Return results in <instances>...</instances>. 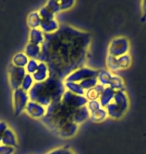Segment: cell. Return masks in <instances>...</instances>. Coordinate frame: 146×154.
I'll return each mask as SVG.
<instances>
[{
  "label": "cell",
  "mask_w": 146,
  "mask_h": 154,
  "mask_svg": "<svg viewBox=\"0 0 146 154\" xmlns=\"http://www.w3.org/2000/svg\"><path fill=\"white\" fill-rule=\"evenodd\" d=\"M91 40L88 31L62 24L57 32L45 35L39 61L48 65L50 76L63 80L74 70L85 66Z\"/></svg>",
  "instance_id": "6da1fadb"
},
{
  "label": "cell",
  "mask_w": 146,
  "mask_h": 154,
  "mask_svg": "<svg viewBox=\"0 0 146 154\" xmlns=\"http://www.w3.org/2000/svg\"><path fill=\"white\" fill-rule=\"evenodd\" d=\"M75 110L60 99L47 107L46 115L41 121L56 136L63 139L72 138L79 129V125L73 121Z\"/></svg>",
  "instance_id": "7a4b0ae2"
},
{
  "label": "cell",
  "mask_w": 146,
  "mask_h": 154,
  "mask_svg": "<svg viewBox=\"0 0 146 154\" xmlns=\"http://www.w3.org/2000/svg\"><path fill=\"white\" fill-rule=\"evenodd\" d=\"M65 92L64 82L50 76L41 83H35L28 92L31 101L37 102L47 108L52 103L60 100Z\"/></svg>",
  "instance_id": "3957f363"
},
{
  "label": "cell",
  "mask_w": 146,
  "mask_h": 154,
  "mask_svg": "<svg viewBox=\"0 0 146 154\" xmlns=\"http://www.w3.org/2000/svg\"><path fill=\"white\" fill-rule=\"evenodd\" d=\"M130 106L129 96L125 90H118L115 92L112 101L106 107L108 117L111 119H121L127 113Z\"/></svg>",
  "instance_id": "277c9868"
},
{
  "label": "cell",
  "mask_w": 146,
  "mask_h": 154,
  "mask_svg": "<svg viewBox=\"0 0 146 154\" xmlns=\"http://www.w3.org/2000/svg\"><path fill=\"white\" fill-rule=\"evenodd\" d=\"M98 84L102 85L105 88H110L113 90H125V82L124 79L120 75L116 73L110 72L107 69H101L99 70L98 76Z\"/></svg>",
  "instance_id": "5b68a950"
},
{
  "label": "cell",
  "mask_w": 146,
  "mask_h": 154,
  "mask_svg": "<svg viewBox=\"0 0 146 154\" xmlns=\"http://www.w3.org/2000/svg\"><path fill=\"white\" fill-rule=\"evenodd\" d=\"M130 50V41L125 36H116L110 40L107 47V56L120 57L128 54Z\"/></svg>",
  "instance_id": "8992f818"
},
{
  "label": "cell",
  "mask_w": 146,
  "mask_h": 154,
  "mask_svg": "<svg viewBox=\"0 0 146 154\" xmlns=\"http://www.w3.org/2000/svg\"><path fill=\"white\" fill-rule=\"evenodd\" d=\"M107 70L112 73H117L123 70H127L132 65V57L129 53L120 57H111L106 56L105 59Z\"/></svg>",
  "instance_id": "52a82bcc"
},
{
  "label": "cell",
  "mask_w": 146,
  "mask_h": 154,
  "mask_svg": "<svg viewBox=\"0 0 146 154\" xmlns=\"http://www.w3.org/2000/svg\"><path fill=\"white\" fill-rule=\"evenodd\" d=\"M99 70L91 68L88 66H83L80 68L74 70L73 72H71L70 74H68L65 78L63 79L64 82H75V83H80L81 81H84L86 79L89 78H94V77L98 76Z\"/></svg>",
  "instance_id": "ba28073f"
},
{
  "label": "cell",
  "mask_w": 146,
  "mask_h": 154,
  "mask_svg": "<svg viewBox=\"0 0 146 154\" xmlns=\"http://www.w3.org/2000/svg\"><path fill=\"white\" fill-rule=\"evenodd\" d=\"M30 101L28 92L17 88L12 91V107H13L14 115H19L25 110L26 105Z\"/></svg>",
  "instance_id": "9c48e42d"
},
{
  "label": "cell",
  "mask_w": 146,
  "mask_h": 154,
  "mask_svg": "<svg viewBox=\"0 0 146 154\" xmlns=\"http://www.w3.org/2000/svg\"><path fill=\"white\" fill-rule=\"evenodd\" d=\"M89 112V119L93 122H102L108 118L106 108L101 105L99 100L88 101L86 105Z\"/></svg>",
  "instance_id": "30bf717a"
},
{
  "label": "cell",
  "mask_w": 146,
  "mask_h": 154,
  "mask_svg": "<svg viewBox=\"0 0 146 154\" xmlns=\"http://www.w3.org/2000/svg\"><path fill=\"white\" fill-rule=\"evenodd\" d=\"M26 75L25 69L15 67L13 65H9L8 67V83L12 90H15L17 88H20L21 82Z\"/></svg>",
  "instance_id": "8fae6325"
},
{
  "label": "cell",
  "mask_w": 146,
  "mask_h": 154,
  "mask_svg": "<svg viewBox=\"0 0 146 154\" xmlns=\"http://www.w3.org/2000/svg\"><path fill=\"white\" fill-rule=\"evenodd\" d=\"M61 100L63 101L64 103L68 104L69 106L73 107V108H75V109L84 107L87 105V103H88V100L86 99L85 96H80V95L73 94L67 90H65L63 95H62Z\"/></svg>",
  "instance_id": "7c38bea8"
},
{
  "label": "cell",
  "mask_w": 146,
  "mask_h": 154,
  "mask_svg": "<svg viewBox=\"0 0 146 154\" xmlns=\"http://www.w3.org/2000/svg\"><path fill=\"white\" fill-rule=\"evenodd\" d=\"M26 115H28L30 118L35 119V120H42L44 118L47 112V108L45 106L41 105V104L34 102V101H29L28 104L25 107L24 110Z\"/></svg>",
  "instance_id": "4fadbf2b"
},
{
  "label": "cell",
  "mask_w": 146,
  "mask_h": 154,
  "mask_svg": "<svg viewBox=\"0 0 146 154\" xmlns=\"http://www.w3.org/2000/svg\"><path fill=\"white\" fill-rule=\"evenodd\" d=\"M46 3L50 6V8L53 10L55 14L62 11L69 10V9L73 8L74 5H75V1H73V0H62V1L51 0V1H47Z\"/></svg>",
  "instance_id": "5bb4252c"
},
{
  "label": "cell",
  "mask_w": 146,
  "mask_h": 154,
  "mask_svg": "<svg viewBox=\"0 0 146 154\" xmlns=\"http://www.w3.org/2000/svg\"><path fill=\"white\" fill-rule=\"evenodd\" d=\"M60 24H59L58 20L56 18H52V19H46L41 20L39 29L44 33L45 35H50L53 33L57 32L59 28H60Z\"/></svg>",
  "instance_id": "9a60e30c"
},
{
  "label": "cell",
  "mask_w": 146,
  "mask_h": 154,
  "mask_svg": "<svg viewBox=\"0 0 146 154\" xmlns=\"http://www.w3.org/2000/svg\"><path fill=\"white\" fill-rule=\"evenodd\" d=\"M33 80L35 83H41L45 80H47L50 77V70L48 65L43 61H39V65L36 72L32 75Z\"/></svg>",
  "instance_id": "2e32d148"
},
{
  "label": "cell",
  "mask_w": 146,
  "mask_h": 154,
  "mask_svg": "<svg viewBox=\"0 0 146 154\" xmlns=\"http://www.w3.org/2000/svg\"><path fill=\"white\" fill-rule=\"evenodd\" d=\"M1 144H3V145L10 146V147H14V148H16L17 147V145H18L17 136H16V133H15L12 128L8 127L7 129H6L5 133L2 137Z\"/></svg>",
  "instance_id": "e0dca14e"
},
{
  "label": "cell",
  "mask_w": 146,
  "mask_h": 154,
  "mask_svg": "<svg viewBox=\"0 0 146 154\" xmlns=\"http://www.w3.org/2000/svg\"><path fill=\"white\" fill-rule=\"evenodd\" d=\"M41 52H42L41 46L32 44V43H29V42H27V44L25 45V47H24V53L28 56L29 59L39 60L40 56H41Z\"/></svg>",
  "instance_id": "ac0fdd59"
},
{
  "label": "cell",
  "mask_w": 146,
  "mask_h": 154,
  "mask_svg": "<svg viewBox=\"0 0 146 154\" xmlns=\"http://www.w3.org/2000/svg\"><path fill=\"white\" fill-rule=\"evenodd\" d=\"M45 40V34L39 28L38 29H30L28 34V42L32 44L42 46Z\"/></svg>",
  "instance_id": "d6986e66"
},
{
  "label": "cell",
  "mask_w": 146,
  "mask_h": 154,
  "mask_svg": "<svg viewBox=\"0 0 146 154\" xmlns=\"http://www.w3.org/2000/svg\"><path fill=\"white\" fill-rule=\"evenodd\" d=\"M29 58L28 56L24 53V51H20L15 53L11 58V65L15 67H19V68H24L25 69L26 64L28 63Z\"/></svg>",
  "instance_id": "ffe728a7"
},
{
  "label": "cell",
  "mask_w": 146,
  "mask_h": 154,
  "mask_svg": "<svg viewBox=\"0 0 146 154\" xmlns=\"http://www.w3.org/2000/svg\"><path fill=\"white\" fill-rule=\"evenodd\" d=\"M88 119H89V112L86 106L76 109L73 114V121L77 125L82 124V123H84Z\"/></svg>",
  "instance_id": "44dd1931"
},
{
  "label": "cell",
  "mask_w": 146,
  "mask_h": 154,
  "mask_svg": "<svg viewBox=\"0 0 146 154\" xmlns=\"http://www.w3.org/2000/svg\"><path fill=\"white\" fill-rule=\"evenodd\" d=\"M26 22L30 29H38L40 27V23H41V17H40V15L38 13V10L31 11L27 15Z\"/></svg>",
  "instance_id": "7402d4cb"
},
{
  "label": "cell",
  "mask_w": 146,
  "mask_h": 154,
  "mask_svg": "<svg viewBox=\"0 0 146 154\" xmlns=\"http://www.w3.org/2000/svg\"><path fill=\"white\" fill-rule=\"evenodd\" d=\"M115 92H116L115 90L110 89V88L103 89L100 97H99V102H100V104L104 107V108H106V107L109 105V103L112 101L114 95H115Z\"/></svg>",
  "instance_id": "603a6c76"
},
{
  "label": "cell",
  "mask_w": 146,
  "mask_h": 154,
  "mask_svg": "<svg viewBox=\"0 0 146 154\" xmlns=\"http://www.w3.org/2000/svg\"><path fill=\"white\" fill-rule=\"evenodd\" d=\"M104 88L105 87H103L102 85L97 84L95 87H93L92 89H90V90L86 91L84 96L86 97V99H87L88 101L99 100V97H100V95H101L102 91H103Z\"/></svg>",
  "instance_id": "cb8c5ba5"
},
{
  "label": "cell",
  "mask_w": 146,
  "mask_h": 154,
  "mask_svg": "<svg viewBox=\"0 0 146 154\" xmlns=\"http://www.w3.org/2000/svg\"><path fill=\"white\" fill-rule=\"evenodd\" d=\"M64 87H65V90L69 91V92H71V93H73V94L80 95V96H84V95H85V91L82 89V87L80 86L79 83L64 82Z\"/></svg>",
  "instance_id": "d4e9b609"
},
{
  "label": "cell",
  "mask_w": 146,
  "mask_h": 154,
  "mask_svg": "<svg viewBox=\"0 0 146 154\" xmlns=\"http://www.w3.org/2000/svg\"><path fill=\"white\" fill-rule=\"evenodd\" d=\"M38 13L40 15V17H41V20L52 19V18H55V15H56L47 3H45L42 7H40L38 9Z\"/></svg>",
  "instance_id": "484cf974"
},
{
  "label": "cell",
  "mask_w": 146,
  "mask_h": 154,
  "mask_svg": "<svg viewBox=\"0 0 146 154\" xmlns=\"http://www.w3.org/2000/svg\"><path fill=\"white\" fill-rule=\"evenodd\" d=\"M34 84H35V82H34L32 75L26 74L25 76H24V78H23V80H22V82H21L20 88L22 89V90H24V91L29 92V90L33 87V85H34Z\"/></svg>",
  "instance_id": "4316f807"
},
{
  "label": "cell",
  "mask_w": 146,
  "mask_h": 154,
  "mask_svg": "<svg viewBox=\"0 0 146 154\" xmlns=\"http://www.w3.org/2000/svg\"><path fill=\"white\" fill-rule=\"evenodd\" d=\"M80 86L82 87V89L84 90L85 92L87 90H90L92 89L93 87H95L96 85L98 84V80H97V77H94V78H89V79H86L84 81H81L79 83Z\"/></svg>",
  "instance_id": "83f0119b"
},
{
  "label": "cell",
  "mask_w": 146,
  "mask_h": 154,
  "mask_svg": "<svg viewBox=\"0 0 146 154\" xmlns=\"http://www.w3.org/2000/svg\"><path fill=\"white\" fill-rule=\"evenodd\" d=\"M38 65H39V60H37V59H29L28 63H27L26 66H25L26 74L33 75L34 73L36 72L37 68H38Z\"/></svg>",
  "instance_id": "f1b7e54d"
},
{
  "label": "cell",
  "mask_w": 146,
  "mask_h": 154,
  "mask_svg": "<svg viewBox=\"0 0 146 154\" xmlns=\"http://www.w3.org/2000/svg\"><path fill=\"white\" fill-rule=\"evenodd\" d=\"M45 154H76L72 149H70L69 147L62 146V147H57L50 150V151L46 152Z\"/></svg>",
  "instance_id": "f546056e"
},
{
  "label": "cell",
  "mask_w": 146,
  "mask_h": 154,
  "mask_svg": "<svg viewBox=\"0 0 146 154\" xmlns=\"http://www.w3.org/2000/svg\"><path fill=\"white\" fill-rule=\"evenodd\" d=\"M14 147H10L7 145H3L0 143V154H14L15 153Z\"/></svg>",
  "instance_id": "4dcf8cb0"
},
{
  "label": "cell",
  "mask_w": 146,
  "mask_h": 154,
  "mask_svg": "<svg viewBox=\"0 0 146 154\" xmlns=\"http://www.w3.org/2000/svg\"><path fill=\"white\" fill-rule=\"evenodd\" d=\"M140 9H141V21L144 22L146 20V0L140 2Z\"/></svg>",
  "instance_id": "1f68e13d"
},
{
  "label": "cell",
  "mask_w": 146,
  "mask_h": 154,
  "mask_svg": "<svg viewBox=\"0 0 146 154\" xmlns=\"http://www.w3.org/2000/svg\"><path fill=\"white\" fill-rule=\"evenodd\" d=\"M9 126L7 125V123L5 121H0V143H1V140H2V137L4 135L6 129H7Z\"/></svg>",
  "instance_id": "d6a6232c"
}]
</instances>
